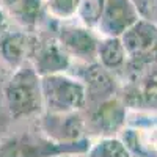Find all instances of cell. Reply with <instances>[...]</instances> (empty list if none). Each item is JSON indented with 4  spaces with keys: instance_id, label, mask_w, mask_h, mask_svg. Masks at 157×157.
I'll list each match as a JSON object with an SVG mask.
<instances>
[{
    "instance_id": "6da1fadb",
    "label": "cell",
    "mask_w": 157,
    "mask_h": 157,
    "mask_svg": "<svg viewBox=\"0 0 157 157\" xmlns=\"http://www.w3.org/2000/svg\"><path fill=\"white\" fill-rule=\"evenodd\" d=\"M2 101L11 120L43 115L44 102L41 75L36 72L30 61L11 71L10 78L3 85Z\"/></svg>"
},
{
    "instance_id": "7a4b0ae2",
    "label": "cell",
    "mask_w": 157,
    "mask_h": 157,
    "mask_svg": "<svg viewBox=\"0 0 157 157\" xmlns=\"http://www.w3.org/2000/svg\"><path fill=\"white\" fill-rule=\"evenodd\" d=\"M91 140L83 138L74 143H58L43 132H17L0 138V157H57L64 154H85Z\"/></svg>"
},
{
    "instance_id": "3957f363",
    "label": "cell",
    "mask_w": 157,
    "mask_h": 157,
    "mask_svg": "<svg viewBox=\"0 0 157 157\" xmlns=\"http://www.w3.org/2000/svg\"><path fill=\"white\" fill-rule=\"evenodd\" d=\"M43 86V113H74L86 107V90L82 80L66 72L49 74L41 77Z\"/></svg>"
},
{
    "instance_id": "277c9868",
    "label": "cell",
    "mask_w": 157,
    "mask_h": 157,
    "mask_svg": "<svg viewBox=\"0 0 157 157\" xmlns=\"http://www.w3.org/2000/svg\"><path fill=\"white\" fill-rule=\"evenodd\" d=\"M121 101L127 109L140 112H157V66L148 64L138 71L123 86Z\"/></svg>"
},
{
    "instance_id": "5b68a950",
    "label": "cell",
    "mask_w": 157,
    "mask_h": 157,
    "mask_svg": "<svg viewBox=\"0 0 157 157\" xmlns=\"http://www.w3.org/2000/svg\"><path fill=\"white\" fill-rule=\"evenodd\" d=\"M140 17L141 13L134 0H102L96 32L101 36L120 38Z\"/></svg>"
},
{
    "instance_id": "8992f818",
    "label": "cell",
    "mask_w": 157,
    "mask_h": 157,
    "mask_svg": "<svg viewBox=\"0 0 157 157\" xmlns=\"http://www.w3.org/2000/svg\"><path fill=\"white\" fill-rule=\"evenodd\" d=\"M99 33L88 25L78 24H61L58 27L57 41L72 58H78L86 63L96 61V52L99 44Z\"/></svg>"
},
{
    "instance_id": "52a82bcc",
    "label": "cell",
    "mask_w": 157,
    "mask_h": 157,
    "mask_svg": "<svg viewBox=\"0 0 157 157\" xmlns=\"http://www.w3.org/2000/svg\"><path fill=\"white\" fill-rule=\"evenodd\" d=\"M127 120V107L120 96H112L91 107L86 127L101 137H115L121 132Z\"/></svg>"
},
{
    "instance_id": "ba28073f",
    "label": "cell",
    "mask_w": 157,
    "mask_h": 157,
    "mask_svg": "<svg viewBox=\"0 0 157 157\" xmlns=\"http://www.w3.org/2000/svg\"><path fill=\"white\" fill-rule=\"evenodd\" d=\"M120 38H121V43H123V46L127 52V57H129L127 66L130 69H134V68L140 66L141 61L148 57V54L155 46L157 24L141 16Z\"/></svg>"
},
{
    "instance_id": "9c48e42d",
    "label": "cell",
    "mask_w": 157,
    "mask_h": 157,
    "mask_svg": "<svg viewBox=\"0 0 157 157\" xmlns=\"http://www.w3.org/2000/svg\"><path fill=\"white\" fill-rule=\"evenodd\" d=\"M36 43V36L30 32L17 29H6L5 24L0 29V60L11 71L17 69L24 63L30 61L33 46Z\"/></svg>"
},
{
    "instance_id": "30bf717a",
    "label": "cell",
    "mask_w": 157,
    "mask_h": 157,
    "mask_svg": "<svg viewBox=\"0 0 157 157\" xmlns=\"http://www.w3.org/2000/svg\"><path fill=\"white\" fill-rule=\"evenodd\" d=\"M86 120L80 112L74 113H43L41 115V132L58 143H74L85 137Z\"/></svg>"
},
{
    "instance_id": "8fae6325",
    "label": "cell",
    "mask_w": 157,
    "mask_h": 157,
    "mask_svg": "<svg viewBox=\"0 0 157 157\" xmlns=\"http://www.w3.org/2000/svg\"><path fill=\"white\" fill-rule=\"evenodd\" d=\"M30 63L36 69V72L44 77L49 74H60L66 72L71 66V57L66 50L61 47L57 39H39L33 46Z\"/></svg>"
},
{
    "instance_id": "7c38bea8",
    "label": "cell",
    "mask_w": 157,
    "mask_h": 157,
    "mask_svg": "<svg viewBox=\"0 0 157 157\" xmlns=\"http://www.w3.org/2000/svg\"><path fill=\"white\" fill-rule=\"evenodd\" d=\"M82 82L86 90V105L99 104L116 93V82L113 74L102 68L98 61L86 63L82 72Z\"/></svg>"
},
{
    "instance_id": "4fadbf2b",
    "label": "cell",
    "mask_w": 157,
    "mask_h": 157,
    "mask_svg": "<svg viewBox=\"0 0 157 157\" xmlns=\"http://www.w3.org/2000/svg\"><path fill=\"white\" fill-rule=\"evenodd\" d=\"M96 61L112 74L124 69L127 66L129 57L121 43V38L101 36L96 52Z\"/></svg>"
},
{
    "instance_id": "5bb4252c",
    "label": "cell",
    "mask_w": 157,
    "mask_h": 157,
    "mask_svg": "<svg viewBox=\"0 0 157 157\" xmlns=\"http://www.w3.org/2000/svg\"><path fill=\"white\" fill-rule=\"evenodd\" d=\"M5 6L16 24L27 32H32L41 22L46 13L43 0H6Z\"/></svg>"
},
{
    "instance_id": "9a60e30c",
    "label": "cell",
    "mask_w": 157,
    "mask_h": 157,
    "mask_svg": "<svg viewBox=\"0 0 157 157\" xmlns=\"http://www.w3.org/2000/svg\"><path fill=\"white\" fill-rule=\"evenodd\" d=\"M88 157H132L126 143L116 137H101L96 143H91Z\"/></svg>"
},
{
    "instance_id": "2e32d148",
    "label": "cell",
    "mask_w": 157,
    "mask_h": 157,
    "mask_svg": "<svg viewBox=\"0 0 157 157\" xmlns=\"http://www.w3.org/2000/svg\"><path fill=\"white\" fill-rule=\"evenodd\" d=\"M83 2L85 0H43V5L50 17L68 22L80 14Z\"/></svg>"
},
{
    "instance_id": "e0dca14e",
    "label": "cell",
    "mask_w": 157,
    "mask_h": 157,
    "mask_svg": "<svg viewBox=\"0 0 157 157\" xmlns=\"http://www.w3.org/2000/svg\"><path fill=\"white\" fill-rule=\"evenodd\" d=\"M141 16L157 24V0H146V6Z\"/></svg>"
},
{
    "instance_id": "ac0fdd59",
    "label": "cell",
    "mask_w": 157,
    "mask_h": 157,
    "mask_svg": "<svg viewBox=\"0 0 157 157\" xmlns=\"http://www.w3.org/2000/svg\"><path fill=\"white\" fill-rule=\"evenodd\" d=\"M8 121H11V118L3 105V101H2V96H0V127H5L8 124Z\"/></svg>"
},
{
    "instance_id": "d6986e66",
    "label": "cell",
    "mask_w": 157,
    "mask_h": 157,
    "mask_svg": "<svg viewBox=\"0 0 157 157\" xmlns=\"http://www.w3.org/2000/svg\"><path fill=\"white\" fill-rule=\"evenodd\" d=\"M134 3L138 6V10H140V13L143 14V10H145V6H146V0H134Z\"/></svg>"
},
{
    "instance_id": "ffe728a7",
    "label": "cell",
    "mask_w": 157,
    "mask_h": 157,
    "mask_svg": "<svg viewBox=\"0 0 157 157\" xmlns=\"http://www.w3.org/2000/svg\"><path fill=\"white\" fill-rule=\"evenodd\" d=\"M3 22H5V17H3V13L0 11V29L3 27Z\"/></svg>"
},
{
    "instance_id": "44dd1931",
    "label": "cell",
    "mask_w": 157,
    "mask_h": 157,
    "mask_svg": "<svg viewBox=\"0 0 157 157\" xmlns=\"http://www.w3.org/2000/svg\"><path fill=\"white\" fill-rule=\"evenodd\" d=\"M57 157H75V155H72V154H64V155H57Z\"/></svg>"
}]
</instances>
